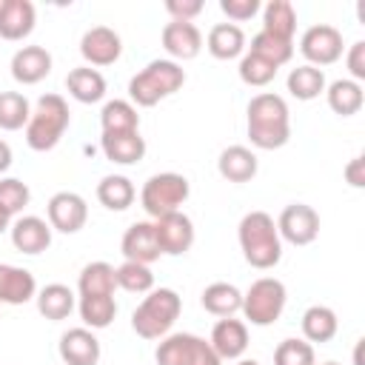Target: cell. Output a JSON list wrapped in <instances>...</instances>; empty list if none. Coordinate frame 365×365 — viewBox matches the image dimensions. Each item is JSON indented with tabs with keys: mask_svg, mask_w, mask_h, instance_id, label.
<instances>
[{
	"mask_svg": "<svg viewBox=\"0 0 365 365\" xmlns=\"http://www.w3.org/2000/svg\"><path fill=\"white\" fill-rule=\"evenodd\" d=\"M248 137L257 148H282L291 137L288 106L277 94H257L248 103Z\"/></svg>",
	"mask_w": 365,
	"mask_h": 365,
	"instance_id": "6da1fadb",
	"label": "cell"
},
{
	"mask_svg": "<svg viewBox=\"0 0 365 365\" xmlns=\"http://www.w3.org/2000/svg\"><path fill=\"white\" fill-rule=\"evenodd\" d=\"M240 248L248 265L265 271L274 268L282 257V240L274 225V220L265 211H251L240 222Z\"/></svg>",
	"mask_w": 365,
	"mask_h": 365,
	"instance_id": "7a4b0ae2",
	"label": "cell"
},
{
	"mask_svg": "<svg viewBox=\"0 0 365 365\" xmlns=\"http://www.w3.org/2000/svg\"><path fill=\"white\" fill-rule=\"evenodd\" d=\"M182 83H185V71H182L177 63H171V60H154V63H148L137 77H131L128 94H131V100H134L137 106L151 108V106H157L163 97L180 91Z\"/></svg>",
	"mask_w": 365,
	"mask_h": 365,
	"instance_id": "3957f363",
	"label": "cell"
},
{
	"mask_svg": "<svg viewBox=\"0 0 365 365\" xmlns=\"http://www.w3.org/2000/svg\"><path fill=\"white\" fill-rule=\"evenodd\" d=\"M182 311V302L177 297V291L171 288H157L151 291L137 311L131 314V328L137 331V336L143 339H160L163 334H168V328L177 322Z\"/></svg>",
	"mask_w": 365,
	"mask_h": 365,
	"instance_id": "277c9868",
	"label": "cell"
},
{
	"mask_svg": "<svg viewBox=\"0 0 365 365\" xmlns=\"http://www.w3.org/2000/svg\"><path fill=\"white\" fill-rule=\"evenodd\" d=\"M66 128H68V106H66V100L60 94H46V97L37 100V108L29 117L26 143L34 151H51L60 143Z\"/></svg>",
	"mask_w": 365,
	"mask_h": 365,
	"instance_id": "5b68a950",
	"label": "cell"
},
{
	"mask_svg": "<svg viewBox=\"0 0 365 365\" xmlns=\"http://www.w3.org/2000/svg\"><path fill=\"white\" fill-rule=\"evenodd\" d=\"M188 191L191 188L182 174H174V171L157 174L143 185V208L154 220H160L171 211H180V205L188 200Z\"/></svg>",
	"mask_w": 365,
	"mask_h": 365,
	"instance_id": "8992f818",
	"label": "cell"
},
{
	"mask_svg": "<svg viewBox=\"0 0 365 365\" xmlns=\"http://www.w3.org/2000/svg\"><path fill=\"white\" fill-rule=\"evenodd\" d=\"M157 365H220L214 348L194 334H171L157 345Z\"/></svg>",
	"mask_w": 365,
	"mask_h": 365,
	"instance_id": "52a82bcc",
	"label": "cell"
},
{
	"mask_svg": "<svg viewBox=\"0 0 365 365\" xmlns=\"http://www.w3.org/2000/svg\"><path fill=\"white\" fill-rule=\"evenodd\" d=\"M285 308V285L274 277L257 279L242 297V311L254 325H271Z\"/></svg>",
	"mask_w": 365,
	"mask_h": 365,
	"instance_id": "ba28073f",
	"label": "cell"
},
{
	"mask_svg": "<svg viewBox=\"0 0 365 365\" xmlns=\"http://www.w3.org/2000/svg\"><path fill=\"white\" fill-rule=\"evenodd\" d=\"M277 231L282 234V240H288L291 245H308L317 240L319 234V214L305 205V202H294L279 214Z\"/></svg>",
	"mask_w": 365,
	"mask_h": 365,
	"instance_id": "9c48e42d",
	"label": "cell"
},
{
	"mask_svg": "<svg viewBox=\"0 0 365 365\" xmlns=\"http://www.w3.org/2000/svg\"><path fill=\"white\" fill-rule=\"evenodd\" d=\"M154 234H157V245L163 254H185L194 245V222L182 214V211H171L165 217H160L154 222Z\"/></svg>",
	"mask_w": 365,
	"mask_h": 365,
	"instance_id": "30bf717a",
	"label": "cell"
},
{
	"mask_svg": "<svg viewBox=\"0 0 365 365\" xmlns=\"http://www.w3.org/2000/svg\"><path fill=\"white\" fill-rule=\"evenodd\" d=\"M302 54L317 66H331L342 57V34L334 26H311L302 34Z\"/></svg>",
	"mask_w": 365,
	"mask_h": 365,
	"instance_id": "8fae6325",
	"label": "cell"
},
{
	"mask_svg": "<svg viewBox=\"0 0 365 365\" xmlns=\"http://www.w3.org/2000/svg\"><path fill=\"white\" fill-rule=\"evenodd\" d=\"M88 220V208L83 202L80 194H71V191H60L48 200V222L51 228L63 231V234H74L86 225Z\"/></svg>",
	"mask_w": 365,
	"mask_h": 365,
	"instance_id": "7c38bea8",
	"label": "cell"
},
{
	"mask_svg": "<svg viewBox=\"0 0 365 365\" xmlns=\"http://www.w3.org/2000/svg\"><path fill=\"white\" fill-rule=\"evenodd\" d=\"M120 51H123L120 34L114 29H108V26H94L80 40V54L91 66H111V63H117Z\"/></svg>",
	"mask_w": 365,
	"mask_h": 365,
	"instance_id": "4fadbf2b",
	"label": "cell"
},
{
	"mask_svg": "<svg viewBox=\"0 0 365 365\" xmlns=\"http://www.w3.org/2000/svg\"><path fill=\"white\" fill-rule=\"evenodd\" d=\"M60 356L66 365H97L100 339L86 328H71L60 336Z\"/></svg>",
	"mask_w": 365,
	"mask_h": 365,
	"instance_id": "5bb4252c",
	"label": "cell"
},
{
	"mask_svg": "<svg viewBox=\"0 0 365 365\" xmlns=\"http://www.w3.org/2000/svg\"><path fill=\"white\" fill-rule=\"evenodd\" d=\"M163 48L177 57V60H191L200 54L202 48V34L194 23H182V20H171L163 29Z\"/></svg>",
	"mask_w": 365,
	"mask_h": 365,
	"instance_id": "9a60e30c",
	"label": "cell"
},
{
	"mask_svg": "<svg viewBox=\"0 0 365 365\" xmlns=\"http://www.w3.org/2000/svg\"><path fill=\"white\" fill-rule=\"evenodd\" d=\"M123 254H125V262H140V265L154 262L163 254L160 245H157L154 225L151 222H134L123 234Z\"/></svg>",
	"mask_w": 365,
	"mask_h": 365,
	"instance_id": "2e32d148",
	"label": "cell"
},
{
	"mask_svg": "<svg viewBox=\"0 0 365 365\" xmlns=\"http://www.w3.org/2000/svg\"><path fill=\"white\" fill-rule=\"evenodd\" d=\"M51 71V54L43 46H26L11 57V77L23 86L40 83Z\"/></svg>",
	"mask_w": 365,
	"mask_h": 365,
	"instance_id": "e0dca14e",
	"label": "cell"
},
{
	"mask_svg": "<svg viewBox=\"0 0 365 365\" xmlns=\"http://www.w3.org/2000/svg\"><path fill=\"white\" fill-rule=\"evenodd\" d=\"M211 348H214V354L220 356V359H237V356H242V351L248 348V328H245V322H240V319H220L217 325H214V331H211V342H208Z\"/></svg>",
	"mask_w": 365,
	"mask_h": 365,
	"instance_id": "ac0fdd59",
	"label": "cell"
},
{
	"mask_svg": "<svg viewBox=\"0 0 365 365\" xmlns=\"http://www.w3.org/2000/svg\"><path fill=\"white\" fill-rule=\"evenodd\" d=\"M34 29V6L29 0H0V37L23 40Z\"/></svg>",
	"mask_w": 365,
	"mask_h": 365,
	"instance_id": "d6986e66",
	"label": "cell"
},
{
	"mask_svg": "<svg viewBox=\"0 0 365 365\" xmlns=\"http://www.w3.org/2000/svg\"><path fill=\"white\" fill-rule=\"evenodd\" d=\"M11 242L23 254H40L51 245V228L40 217H23L11 225Z\"/></svg>",
	"mask_w": 365,
	"mask_h": 365,
	"instance_id": "ffe728a7",
	"label": "cell"
},
{
	"mask_svg": "<svg viewBox=\"0 0 365 365\" xmlns=\"http://www.w3.org/2000/svg\"><path fill=\"white\" fill-rule=\"evenodd\" d=\"M34 291H37L34 277L26 268H14V265L0 262V302L23 305L34 297Z\"/></svg>",
	"mask_w": 365,
	"mask_h": 365,
	"instance_id": "44dd1931",
	"label": "cell"
},
{
	"mask_svg": "<svg viewBox=\"0 0 365 365\" xmlns=\"http://www.w3.org/2000/svg\"><path fill=\"white\" fill-rule=\"evenodd\" d=\"M103 154L111 163L120 165H131L140 163L145 157V140L140 137V131H128V134H103Z\"/></svg>",
	"mask_w": 365,
	"mask_h": 365,
	"instance_id": "7402d4cb",
	"label": "cell"
},
{
	"mask_svg": "<svg viewBox=\"0 0 365 365\" xmlns=\"http://www.w3.org/2000/svg\"><path fill=\"white\" fill-rule=\"evenodd\" d=\"M220 174L228 182H248L257 174V154L248 151L245 145H231L220 154Z\"/></svg>",
	"mask_w": 365,
	"mask_h": 365,
	"instance_id": "603a6c76",
	"label": "cell"
},
{
	"mask_svg": "<svg viewBox=\"0 0 365 365\" xmlns=\"http://www.w3.org/2000/svg\"><path fill=\"white\" fill-rule=\"evenodd\" d=\"M117 288V268L108 262H91L80 274V297H111Z\"/></svg>",
	"mask_w": 365,
	"mask_h": 365,
	"instance_id": "cb8c5ba5",
	"label": "cell"
},
{
	"mask_svg": "<svg viewBox=\"0 0 365 365\" xmlns=\"http://www.w3.org/2000/svg\"><path fill=\"white\" fill-rule=\"evenodd\" d=\"M245 48V34L234 23H220L208 31V51L217 60H234Z\"/></svg>",
	"mask_w": 365,
	"mask_h": 365,
	"instance_id": "d4e9b609",
	"label": "cell"
},
{
	"mask_svg": "<svg viewBox=\"0 0 365 365\" xmlns=\"http://www.w3.org/2000/svg\"><path fill=\"white\" fill-rule=\"evenodd\" d=\"M66 86H68V94L74 100H80V103H97L106 94V80H103V74L97 68H74V71H68Z\"/></svg>",
	"mask_w": 365,
	"mask_h": 365,
	"instance_id": "484cf974",
	"label": "cell"
},
{
	"mask_svg": "<svg viewBox=\"0 0 365 365\" xmlns=\"http://www.w3.org/2000/svg\"><path fill=\"white\" fill-rule=\"evenodd\" d=\"M37 311L46 317V319H66L71 311H74V294L68 285H46L40 294H37Z\"/></svg>",
	"mask_w": 365,
	"mask_h": 365,
	"instance_id": "4316f807",
	"label": "cell"
},
{
	"mask_svg": "<svg viewBox=\"0 0 365 365\" xmlns=\"http://www.w3.org/2000/svg\"><path fill=\"white\" fill-rule=\"evenodd\" d=\"M202 308L214 317H231L242 308V294L228 282H214L202 291Z\"/></svg>",
	"mask_w": 365,
	"mask_h": 365,
	"instance_id": "83f0119b",
	"label": "cell"
},
{
	"mask_svg": "<svg viewBox=\"0 0 365 365\" xmlns=\"http://www.w3.org/2000/svg\"><path fill=\"white\" fill-rule=\"evenodd\" d=\"M100 123H103V134H128V131H137V108L125 100H111L106 103L103 114H100Z\"/></svg>",
	"mask_w": 365,
	"mask_h": 365,
	"instance_id": "f1b7e54d",
	"label": "cell"
},
{
	"mask_svg": "<svg viewBox=\"0 0 365 365\" xmlns=\"http://www.w3.org/2000/svg\"><path fill=\"white\" fill-rule=\"evenodd\" d=\"M294 29H297V14L294 6L288 0H271L265 6V34L279 37V40H294Z\"/></svg>",
	"mask_w": 365,
	"mask_h": 365,
	"instance_id": "f546056e",
	"label": "cell"
},
{
	"mask_svg": "<svg viewBox=\"0 0 365 365\" xmlns=\"http://www.w3.org/2000/svg\"><path fill=\"white\" fill-rule=\"evenodd\" d=\"M97 200L108 208V211H125L131 202H134V185L120 177V174H111V177H103L100 185H97Z\"/></svg>",
	"mask_w": 365,
	"mask_h": 365,
	"instance_id": "4dcf8cb0",
	"label": "cell"
},
{
	"mask_svg": "<svg viewBox=\"0 0 365 365\" xmlns=\"http://www.w3.org/2000/svg\"><path fill=\"white\" fill-rule=\"evenodd\" d=\"M302 334L311 342H328L336 334V314L325 305H311L302 314Z\"/></svg>",
	"mask_w": 365,
	"mask_h": 365,
	"instance_id": "1f68e13d",
	"label": "cell"
},
{
	"mask_svg": "<svg viewBox=\"0 0 365 365\" xmlns=\"http://www.w3.org/2000/svg\"><path fill=\"white\" fill-rule=\"evenodd\" d=\"M328 106L339 117H351L362 108V88L354 80H336L328 88Z\"/></svg>",
	"mask_w": 365,
	"mask_h": 365,
	"instance_id": "d6a6232c",
	"label": "cell"
},
{
	"mask_svg": "<svg viewBox=\"0 0 365 365\" xmlns=\"http://www.w3.org/2000/svg\"><path fill=\"white\" fill-rule=\"evenodd\" d=\"M288 91L297 100H314L325 91V74L314 66H299L288 74Z\"/></svg>",
	"mask_w": 365,
	"mask_h": 365,
	"instance_id": "836d02e7",
	"label": "cell"
},
{
	"mask_svg": "<svg viewBox=\"0 0 365 365\" xmlns=\"http://www.w3.org/2000/svg\"><path fill=\"white\" fill-rule=\"evenodd\" d=\"M29 100L17 91H0V128L6 131H17L23 125H29Z\"/></svg>",
	"mask_w": 365,
	"mask_h": 365,
	"instance_id": "e575fe53",
	"label": "cell"
},
{
	"mask_svg": "<svg viewBox=\"0 0 365 365\" xmlns=\"http://www.w3.org/2000/svg\"><path fill=\"white\" fill-rule=\"evenodd\" d=\"M251 54H257V57L268 60L271 66H282V63H288V60H291V54H294V43H291V40H279V37H271V34L259 31V34L251 40Z\"/></svg>",
	"mask_w": 365,
	"mask_h": 365,
	"instance_id": "d590c367",
	"label": "cell"
},
{
	"mask_svg": "<svg viewBox=\"0 0 365 365\" xmlns=\"http://www.w3.org/2000/svg\"><path fill=\"white\" fill-rule=\"evenodd\" d=\"M117 314L114 297H80V317L91 328H108Z\"/></svg>",
	"mask_w": 365,
	"mask_h": 365,
	"instance_id": "8d00e7d4",
	"label": "cell"
},
{
	"mask_svg": "<svg viewBox=\"0 0 365 365\" xmlns=\"http://www.w3.org/2000/svg\"><path fill=\"white\" fill-rule=\"evenodd\" d=\"M117 285L128 294H145L154 285V274L148 271V265L140 262H123L117 268Z\"/></svg>",
	"mask_w": 365,
	"mask_h": 365,
	"instance_id": "74e56055",
	"label": "cell"
},
{
	"mask_svg": "<svg viewBox=\"0 0 365 365\" xmlns=\"http://www.w3.org/2000/svg\"><path fill=\"white\" fill-rule=\"evenodd\" d=\"M274 365H314V348L305 339H285L274 351Z\"/></svg>",
	"mask_w": 365,
	"mask_h": 365,
	"instance_id": "f35d334b",
	"label": "cell"
},
{
	"mask_svg": "<svg viewBox=\"0 0 365 365\" xmlns=\"http://www.w3.org/2000/svg\"><path fill=\"white\" fill-rule=\"evenodd\" d=\"M274 74H277V66H271L268 60H262L257 54H245L240 63V77L248 86H268L274 80Z\"/></svg>",
	"mask_w": 365,
	"mask_h": 365,
	"instance_id": "ab89813d",
	"label": "cell"
},
{
	"mask_svg": "<svg viewBox=\"0 0 365 365\" xmlns=\"http://www.w3.org/2000/svg\"><path fill=\"white\" fill-rule=\"evenodd\" d=\"M31 194H29V185L9 177V180H0V205L9 211V214H17L29 205Z\"/></svg>",
	"mask_w": 365,
	"mask_h": 365,
	"instance_id": "60d3db41",
	"label": "cell"
},
{
	"mask_svg": "<svg viewBox=\"0 0 365 365\" xmlns=\"http://www.w3.org/2000/svg\"><path fill=\"white\" fill-rule=\"evenodd\" d=\"M220 9L231 17V20H251L259 11V0H222Z\"/></svg>",
	"mask_w": 365,
	"mask_h": 365,
	"instance_id": "b9f144b4",
	"label": "cell"
},
{
	"mask_svg": "<svg viewBox=\"0 0 365 365\" xmlns=\"http://www.w3.org/2000/svg\"><path fill=\"white\" fill-rule=\"evenodd\" d=\"M168 14L174 20H182V23H191V17H197L202 11V0H168L165 3Z\"/></svg>",
	"mask_w": 365,
	"mask_h": 365,
	"instance_id": "7bdbcfd3",
	"label": "cell"
},
{
	"mask_svg": "<svg viewBox=\"0 0 365 365\" xmlns=\"http://www.w3.org/2000/svg\"><path fill=\"white\" fill-rule=\"evenodd\" d=\"M348 71L356 80H365V43H354L348 51Z\"/></svg>",
	"mask_w": 365,
	"mask_h": 365,
	"instance_id": "ee69618b",
	"label": "cell"
},
{
	"mask_svg": "<svg viewBox=\"0 0 365 365\" xmlns=\"http://www.w3.org/2000/svg\"><path fill=\"white\" fill-rule=\"evenodd\" d=\"M345 180H348L354 188H362V185H365V157H354V160L345 165Z\"/></svg>",
	"mask_w": 365,
	"mask_h": 365,
	"instance_id": "f6af8a7d",
	"label": "cell"
},
{
	"mask_svg": "<svg viewBox=\"0 0 365 365\" xmlns=\"http://www.w3.org/2000/svg\"><path fill=\"white\" fill-rule=\"evenodd\" d=\"M9 165H11V148H9V143L0 140V171H6Z\"/></svg>",
	"mask_w": 365,
	"mask_h": 365,
	"instance_id": "bcb514c9",
	"label": "cell"
},
{
	"mask_svg": "<svg viewBox=\"0 0 365 365\" xmlns=\"http://www.w3.org/2000/svg\"><path fill=\"white\" fill-rule=\"evenodd\" d=\"M9 222H11V214H9V211H6L3 205H0V234H3L6 228H9Z\"/></svg>",
	"mask_w": 365,
	"mask_h": 365,
	"instance_id": "7dc6e473",
	"label": "cell"
},
{
	"mask_svg": "<svg viewBox=\"0 0 365 365\" xmlns=\"http://www.w3.org/2000/svg\"><path fill=\"white\" fill-rule=\"evenodd\" d=\"M362 345H365V342H359V345H356V354H354V359H356V365H362Z\"/></svg>",
	"mask_w": 365,
	"mask_h": 365,
	"instance_id": "c3c4849f",
	"label": "cell"
},
{
	"mask_svg": "<svg viewBox=\"0 0 365 365\" xmlns=\"http://www.w3.org/2000/svg\"><path fill=\"white\" fill-rule=\"evenodd\" d=\"M240 365H259V362H254V359H245V362H240Z\"/></svg>",
	"mask_w": 365,
	"mask_h": 365,
	"instance_id": "681fc988",
	"label": "cell"
},
{
	"mask_svg": "<svg viewBox=\"0 0 365 365\" xmlns=\"http://www.w3.org/2000/svg\"><path fill=\"white\" fill-rule=\"evenodd\" d=\"M325 365H339V362H325Z\"/></svg>",
	"mask_w": 365,
	"mask_h": 365,
	"instance_id": "f907efd6",
	"label": "cell"
}]
</instances>
